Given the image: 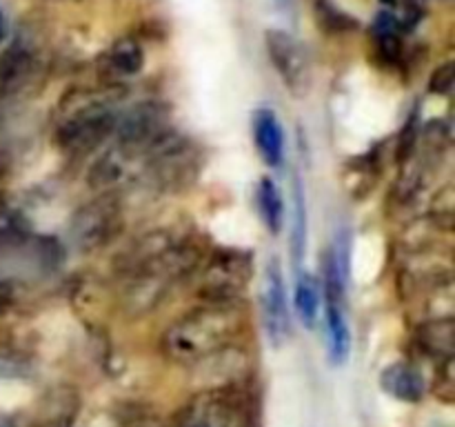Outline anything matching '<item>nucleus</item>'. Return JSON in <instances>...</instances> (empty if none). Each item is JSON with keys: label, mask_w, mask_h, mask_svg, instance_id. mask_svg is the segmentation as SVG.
I'll return each instance as SVG.
<instances>
[{"label": "nucleus", "mask_w": 455, "mask_h": 427, "mask_svg": "<svg viewBox=\"0 0 455 427\" xmlns=\"http://www.w3.org/2000/svg\"><path fill=\"white\" fill-rule=\"evenodd\" d=\"M307 247V200L302 181L296 176L293 182V227H291V256L296 270H302V258Z\"/></svg>", "instance_id": "12"}, {"label": "nucleus", "mask_w": 455, "mask_h": 427, "mask_svg": "<svg viewBox=\"0 0 455 427\" xmlns=\"http://www.w3.org/2000/svg\"><path fill=\"white\" fill-rule=\"evenodd\" d=\"M36 69V52L22 40L9 44L0 53V98L16 93Z\"/></svg>", "instance_id": "7"}, {"label": "nucleus", "mask_w": 455, "mask_h": 427, "mask_svg": "<svg viewBox=\"0 0 455 427\" xmlns=\"http://www.w3.org/2000/svg\"><path fill=\"white\" fill-rule=\"evenodd\" d=\"M314 9L315 18H318V25L327 34H347V31L358 29V20L354 16H349V13L342 12L331 0H315Z\"/></svg>", "instance_id": "13"}, {"label": "nucleus", "mask_w": 455, "mask_h": 427, "mask_svg": "<svg viewBox=\"0 0 455 427\" xmlns=\"http://www.w3.org/2000/svg\"><path fill=\"white\" fill-rule=\"evenodd\" d=\"M251 133L256 149L265 165L278 169L283 167L284 156H287V145H284V129L280 118L269 107H260L251 116Z\"/></svg>", "instance_id": "6"}, {"label": "nucleus", "mask_w": 455, "mask_h": 427, "mask_svg": "<svg viewBox=\"0 0 455 427\" xmlns=\"http://www.w3.org/2000/svg\"><path fill=\"white\" fill-rule=\"evenodd\" d=\"M7 305H9V294L0 287V310H4Z\"/></svg>", "instance_id": "15"}, {"label": "nucleus", "mask_w": 455, "mask_h": 427, "mask_svg": "<svg viewBox=\"0 0 455 427\" xmlns=\"http://www.w3.org/2000/svg\"><path fill=\"white\" fill-rule=\"evenodd\" d=\"M260 307L262 325H265V334L271 347H283L291 336V314H289L287 289H284V276L278 258H269L265 265Z\"/></svg>", "instance_id": "3"}, {"label": "nucleus", "mask_w": 455, "mask_h": 427, "mask_svg": "<svg viewBox=\"0 0 455 427\" xmlns=\"http://www.w3.org/2000/svg\"><path fill=\"white\" fill-rule=\"evenodd\" d=\"M323 292H320V283L314 274L305 270H298L296 278V294H293V302H296V314L300 323L307 329H314L318 325L320 307H323Z\"/></svg>", "instance_id": "10"}, {"label": "nucleus", "mask_w": 455, "mask_h": 427, "mask_svg": "<svg viewBox=\"0 0 455 427\" xmlns=\"http://www.w3.org/2000/svg\"><path fill=\"white\" fill-rule=\"evenodd\" d=\"M380 387L403 403H418L425 396V378L411 363H394L382 369Z\"/></svg>", "instance_id": "8"}, {"label": "nucleus", "mask_w": 455, "mask_h": 427, "mask_svg": "<svg viewBox=\"0 0 455 427\" xmlns=\"http://www.w3.org/2000/svg\"><path fill=\"white\" fill-rule=\"evenodd\" d=\"M105 65L118 78L124 76H136L140 74L142 67H145V52H142V44L138 43L132 36H124V38L116 40L105 53Z\"/></svg>", "instance_id": "9"}, {"label": "nucleus", "mask_w": 455, "mask_h": 427, "mask_svg": "<svg viewBox=\"0 0 455 427\" xmlns=\"http://www.w3.org/2000/svg\"><path fill=\"white\" fill-rule=\"evenodd\" d=\"M265 47L267 53H269L271 65L278 71V76L287 85L289 92L293 96L307 93V89L311 85V69L309 58H307L300 43L293 40L291 34H287L283 29H267Z\"/></svg>", "instance_id": "4"}, {"label": "nucleus", "mask_w": 455, "mask_h": 427, "mask_svg": "<svg viewBox=\"0 0 455 427\" xmlns=\"http://www.w3.org/2000/svg\"><path fill=\"white\" fill-rule=\"evenodd\" d=\"M453 85V65L447 62L443 65L440 69H435L434 78H431V92H438V93H447Z\"/></svg>", "instance_id": "14"}, {"label": "nucleus", "mask_w": 455, "mask_h": 427, "mask_svg": "<svg viewBox=\"0 0 455 427\" xmlns=\"http://www.w3.org/2000/svg\"><path fill=\"white\" fill-rule=\"evenodd\" d=\"M4 34V18H3V12H0V38H3Z\"/></svg>", "instance_id": "17"}, {"label": "nucleus", "mask_w": 455, "mask_h": 427, "mask_svg": "<svg viewBox=\"0 0 455 427\" xmlns=\"http://www.w3.org/2000/svg\"><path fill=\"white\" fill-rule=\"evenodd\" d=\"M0 427H16V423L7 416H0Z\"/></svg>", "instance_id": "16"}, {"label": "nucleus", "mask_w": 455, "mask_h": 427, "mask_svg": "<svg viewBox=\"0 0 455 427\" xmlns=\"http://www.w3.org/2000/svg\"><path fill=\"white\" fill-rule=\"evenodd\" d=\"M258 212L269 234H280L284 222V200L278 185L271 178H262L258 182Z\"/></svg>", "instance_id": "11"}, {"label": "nucleus", "mask_w": 455, "mask_h": 427, "mask_svg": "<svg viewBox=\"0 0 455 427\" xmlns=\"http://www.w3.org/2000/svg\"><path fill=\"white\" fill-rule=\"evenodd\" d=\"M240 316L229 305H207L182 316L164 334V350L178 360L213 356L238 334Z\"/></svg>", "instance_id": "1"}, {"label": "nucleus", "mask_w": 455, "mask_h": 427, "mask_svg": "<svg viewBox=\"0 0 455 427\" xmlns=\"http://www.w3.org/2000/svg\"><path fill=\"white\" fill-rule=\"evenodd\" d=\"M118 127L114 109L105 102H84L58 127V145L71 154H87Z\"/></svg>", "instance_id": "2"}, {"label": "nucleus", "mask_w": 455, "mask_h": 427, "mask_svg": "<svg viewBox=\"0 0 455 427\" xmlns=\"http://www.w3.org/2000/svg\"><path fill=\"white\" fill-rule=\"evenodd\" d=\"M118 230L120 207L116 200L107 198V196L84 205V207L76 214L74 222H71L74 243L78 245L83 252L105 247V245L118 234Z\"/></svg>", "instance_id": "5"}]
</instances>
